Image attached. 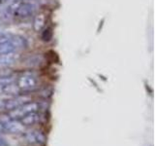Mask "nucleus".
Wrapping results in <instances>:
<instances>
[{
  "instance_id": "f257e3e1",
  "label": "nucleus",
  "mask_w": 155,
  "mask_h": 146,
  "mask_svg": "<svg viewBox=\"0 0 155 146\" xmlns=\"http://www.w3.org/2000/svg\"><path fill=\"white\" fill-rule=\"evenodd\" d=\"M39 109V104L37 102H26L21 106L17 107L11 111H9V115L13 120H21L22 117H24L26 114L31 113V112H37Z\"/></svg>"
},
{
  "instance_id": "f03ea898",
  "label": "nucleus",
  "mask_w": 155,
  "mask_h": 146,
  "mask_svg": "<svg viewBox=\"0 0 155 146\" xmlns=\"http://www.w3.org/2000/svg\"><path fill=\"white\" fill-rule=\"evenodd\" d=\"M17 86L23 92H30L38 87V79L31 73H25L17 80Z\"/></svg>"
},
{
  "instance_id": "7ed1b4c3",
  "label": "nucleus",
  "mask_w": 155,
  "mask_h": 146,
  "mask_svg": "<svg viewBox=\"0 0 155 146\" xmlns=\"http://www.w3.org/2000/svg\"><path fill=\"white\" fill-rule=\"evenodd\" d=\"M38 10L37 4L32 3V2H21L18 8L15 17H18L19 19H28L36 14Z\"/></svg>"
},
{
  "instance_id": "20e7f679",
  "label": "nucleus",
  "mask_w": 155,
  "mask_h": 146,
  "mask_svg": "<svg viewBox=\"0 0 155 146\" xmlns=\"http://www.w3.org/2000/svg\"><path fill=\"white\" fill-rule=\"evenodd\" d=\"M29 101H31V97L28 95H26V94L25 95H18V96H15V97H13V99L5 101L4 108L8 111H11V110L17 108V107L21 106Z\"/></svg>"
},
{
  "instance_id": "39448f33",
  "label": "nucleus",
  "mask_w": 155,
  "mask_h": 146,
  "mask_svg": "<svg viewBox=\"0 0 155 146\" xmlns=\"http://www.w3.org/2000/svg\"><path fill=\"white\" fill-rule=\"evenodd\" d=\"M19 60V54L17 52H12L9 54L0 55V68H8L15 64Z\"/></svg>"
},
{
  "instance_id": "423d86ee",
  "label": "nucleus",
  "mask_w": 155,
  "mask_h": 146,
  "mask_svg": "<svg viewBox=\"0 0 155 146\" xmlns=\"http://www.w3.org/2000/svg\"><path fill=\"white\" fill-rule=\"evenodd\" d=\"M5 131H8L10 134H21L23 133L24 126L21 124L19 120H13L11 119L6 124L3 125Z\"/></svg>"
},
{
  "instance_id": "0eeeda50",
  "label": "nucleus",
  "mask_w": 155,
  "mask_h": 146,
  "mask_svg": "<svg viewBox=\"0 0 155 146\" xmlns=\"http://www.w3.org/2000/svg\"><path fill=\"white\" fill-rule=\"evenodd\" d=\"M46 15L40 13V14H36L35 17H34V21H33V28L34 30L39 32L41 31L42 29L46 26Z\"/></svg>"
},
{
  "instance_id": "6e6552de",
  "label": "nucleus",
  "mask_w": 155,
  "mask_h": 146,
  "mask_svg": "<svg viewBox=\"0 0 155 146\" xmlns=\"http://www.w3.org/2000/svg\"><path fill=\"white\" fill-rule=\"evenodd\" d=\"M10 42L15 47L16 50H23L27 47V42L25 38L21 35H12L10 38Z\"/></svg>"
},
{
  "instance_id": "1a4fd4ad",
  "label": "nucleus",
  "mask_w": 155,
  "mask_h": 146,
  "mask_svg": "<svg viewBox=\"0 0 155 146\" xmlns=\"http://www.w3.org/2000/svg\"><path fill=\"white\" fill-rule=\"evenodd\" d=\"M25 65L28 67H38L40 66L43 63V57L41 55H32V56H28L25 61H24Z\"/></svg>"
},
{
  "instance_id": "9d476101",
  "label": "nucleus",
  "mask_w": 155,
  "mask_h": 146,
  "mask_svg": "<svg viewBox=\"0 0 155 146\" xmlns=\"http://www.w3.org/2000/svg\"><path fill=\"white\" fill-rule=\"evenodd\" d=\"M39 119H40V116H39L37 112H31V113H28L24 117H22L19 121L25 127V126H32L34 124H36L39 121Z\"/></svg>"
},
{
  "instance_id": "9b49d317",
  "label": "nucleus",
  "mask_w": 155,
  "mask_h": 146,
  "mask_svg": "<svg viewBox=\"0 0 155 146\" xmlns=\"http://www.w3.org/2000/svg\"><path fill=\"white\" fill-rule=\"evenodd\" d=\"M19 92H21V90L18 89L17 84H15V82L11 83V84L2 86V88H1V92H3V94H5V95L18 96L19 94Z\"/></svg>"
},
{
  "instance_id": "f8f14e48",
  "label": "nucleus",
  "mask_w": 155,
  "mask_h": 146,
  "mask_svg": "<svg viewBox=\"0 0 155 146\" xmlns=\"http://www.w3.org/2000/svg\"><path fill=\"white\" fill-rule=\"evenodd\" d=\"M15 17L14 13L10 10L8 6L2 8L0 10V21L2 23H10Z\"/></svg>"
},
{
  "instance_id": "ddd939ff",
  "label": "nucleus",
  "mask_w": 155,
  "mask_h": 146,
  "mask_svg": "<svg viewBox=\"0 0 155 146\" xmlns=\"http://www.w3.org/2000/svg\"><path fill=\"white\" fill-rule=\"evenodd\" d=\"M12 52H16V49L12 45L10 40L0 43V55H2V54H9Z\"/></svg>"
},
{
  "instance_id": "4468645a",
  "label": "nucleus",
  "mask_w": 155,
  "mask_h": 146,
  "mask_svg": "<svg viewBox=\"0 0 155 146\" xmlns=\"http://www.w3.org/2000/svg\"><path fill=\"white\" fill-rule=\"evenodd\" d=\"M34 134L36 136V140H37V144H43L46 142V136L42 131L40 130H34Z\"/></svg>"
},
{
  "instance_id": "2eb2a0df",
  "label": "nucleus",
  "mask_w": 155,
  "mask_h": 146,
  "mask_svg": "<svg viewBox=\"0 0 155 146\" xmlns=\"http://www.w3.org/2000/svg\"><path fill=\"white\" fill-rule=\"evenodd\" d=\"M51 37H52V32H51V28H47V29H45V30L43 31V33H42L43 41H45V42L50 41L51 39Z\"/></svg>"
},
{
  "instance_id": "dca6fc26",
  "label": "nucleus",
  "mask_w": 155,
  "mask_h": 146,
  "mask_svg": "<svg viewBox=\"0 0 155 146\" xmlns=\"http://www.w3.org/2000/svg\"><path fill=\"white\" fill-rule=\"evenodd\" d=\"M25 138H26V140L28 141L29 143H32V144H36L37 143L36 136H35V134H34V130L26 133L25 134Z\"/></svg>"
},
{
  "instance_id": "f3484780",
  "label": "nucleus",
  "mask_w": 155,
  "mask_h": 146,
  "mask_svg": "<svg viewBox=\"0 0 155 146\" xmlns=\"http://www.w3.org/2000/svg\"><path fill=\"white\" fill-rule=\"evenodd\" d=\"M10 120H11V117H10V115L8 113H1L0 114V124H1L2 126L4 124H6L7 122H9Z\"/></svg>"
},
{
  "instance_id": "a211bd4d",
  "label": "nucleus",
  "mask_w": 155,
  "mask_h": 146,
  "mask_svg": "<svg viewBox=\"0 0 155 146\" xmlns=\"http://www.w3.org/2000/svg\"><path fill=\"white\" fill-rule=\"evenodd\" d=\"M7 145H8V143L6 142V140L2 137H0V146H7Z\"/></svg>"
},
{
  "instance_id": "6ab92c4d",
  "label": "nucleus",
  "mask_w": 155,
  "mask_h": 146,
  "mask_svg": "<svg viewBox=\"0 0 155 146\" xmlns=\"http://www.w3.org/2000/svg\"><path fill=\"white\" fill-rule=\"evenodd\" d=\"M4 128H3V126L1 125V124H0V134H3L4 133Z\"/></svg>"
},
{
  "instance_id": "aec40b11",
  "label": "nucleus",
  "mask_w": 155,
  "mask_h": 146,
  "mask_svg": "<svg viewBox=\"0 0 155 146\" xmlns=\"http://www.w3.org/2000/svg\"><path fill=\"white\" fill-rule=\"evenodd\" d=\"M4 2H5L4 0H0V6H1V5H2V4H3Z\"/></svg>"
}]
</instances>
